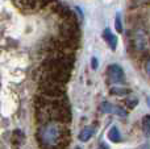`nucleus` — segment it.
<instances>
[{"label":"nucleus","mask_w":150,"mask_h":149,"mask_svg":"<svg viewBox=\"0 0 150 149\" xmlns=\"http://www.w3.org/2000/svg\"><path fill=\"white\" fill-rule=\"evenodd\" d=\"M107 74H108V78L112 83H115V84L124 83L125 74H124V70H122L119 65H109L108 70H107Z\"/></svg>","instance_id":"obj_8"},{"label":"nucleus","mask_w":150,"mask_h":149,"mask_svg":"<svg viewBox=\"0 0 150 149\" xmlns=\"http://www.w3.org/2000/svg\"><path fill=\"white\" fill-rule=\"evenodd\" d=\"M101 148H103V149H108V147H107V144H104V143L101 144Z\"/></svg>","instance_id":"obj_19"},{"label":"nucleus","mask_w":150,"mask_h":149,"mask_svg":"<svg viewBox=\"0 0 150 149\" xmlns=\"http://www.w3.org/2000/svg\"><path fill=\"white\" fill-rule=\"evenodd\" d=\"M103 38L109 44V46L112 48V50L116 49V46H117V37L115 36V34L112 33V32L109 31V29H105V31H104V33H103Z\"/></svg>","instance_id":"obj_10"},{"label":"nucleus","mask_w":150,"mask_h":149,"mask_svg":"<svg viewBox=\"0 0 150 149\" xmlns=\"http://www.w3.org/2000/svg\"><path fill=\"white\" fill-rule=\"evenodd\" d=\"M125 103H127V106L129 108H134L136 106H137L138 100L136 99V98H133V99H127V100H125Z\"/></svg>","instance_id":"obj_15"},{"label":"nucleus","mask_w":150,"mask_h":149,"mask_svg":"<svg viewBox=\"0 0 150 149\" xmlns=\"http://www.w3.org/2000/svg\"><path fill=\"white\" fill-rule=\"evenodd\" d=\"M93 133H95V128H93V127H86V128H83L82 131H80L79 140L83 141V143L88 141V140L93 136Z\"/></svg>","instance_id":"obj_11"},{"label":"nucleus","mask_w":150,"mask_h":149,"mask_svg":"<svg viewBox=\"0 0 150 149\" xmlns=\"http://www.w3.org/2000/svg\"><path fill=\"white\" fill-rule=\"evenodd\" d=\"M145 70H146V73H148V75L150 77V58L146 61V63H145Z\"/></svg>","instance_id":"obj_17"},{"label":"nucleus","mask_w":150,"mask_h":149,"mask_svg":"<svg viewBox=\"0 0 150 149\" xmlns=\"http://www.w3.org/2000/svg\"><path fill=\"white\" fill-rule=\"evenodd\" d=\"M59 37L79 44L80 29L78 21H62V24L59 25Z\"/></svg>","instance_id":"obj_5"},{"label":"nucleus","mask_w":150,"mask_h":149,"mask_svg":"<svg viewBox=\"0 0 150 149\" xmlns=\"http://www.w3.org/2000/svg\"><path fill=\"white\" fill-rule=\"evenodd\" d=\"M133 46L137 52H145L148 49V36L142 28H137L133 34Z\"/></svg>","instance_id":"obj_7"},{"label":"nucleus","mask_w":150,"mask_h":149,"mask_svg":"<svg viewBox=\"0 0 150 149\" xmlns=\"http://www.w3.org/2000/svg\"><path fill=\"white\" fill-rule=\"evenodd\" d=\"M116 29L119 33H122V26H121V20H120V16H116Z\"/></svg>","instance_id":"obj_16"},{"label":"nucleus","mask_w":150,"mask_h":149,"mask_svg":"<svg viewBox=\"0 0 150 149\" xmlns=\"http://www.w3.org/2000/svg\"><path fill=\"white\" fill-rule=\"evenodd\" d=\"M101 111L107 114H116L119 116H127V111L125 110H122L121 107H117V106H112L108 102H104L101 104Z\"/></svg>","instance_id":"obj_9"},{"label":"nucleus","mask_w":150,"mask_h":149,"mask_svg":"<svg viewBox=\"0 0 150 149\" xmlns=\"http://www.w3.org/2000/svg\"><path fill=\"white\" fill-rule=\"evenodd\" d=\"M71 73L69 71H61V70H42V79H49L53 82H58V83H67L70 81Z\"/></svg>","instance_id":"obj_6"},{"label":"nucleus","mask_w":150,"mask_h":149,"mask_svg":"<svg viewBox=\"0 0 150 149\" xmlns=\"http://www.w3.org/2000/svg\"><path fill=\"white\" fill-rule=\"evenodd\" d=\"M74 67V54H50L41 63V70H61L71 73Z\"/></svg>","instance_id":"obj_3"},{"label":"nucleus","mask_w":150,"mask_h":149,"mask_svg":"<svg viewBox=\"0 0 150 149\" xmlns=\"http://www.w3.org/2000/svg\"><path fill=\"white\" fill-rule=\"evenodd\" d=\"M108 139L112 143H120L121 141V133H120L119 128L117 127H112L108 132Z\"/></svg>","instance_id":"obj_12"},{"label":"nucleus","mask_w":150,"mask_h":149,"mask_svg":"<svg viewBox=\"0 0 150 149\" xmlns=\"http://www.w3.org/2000/svg\"><path fill=\"white\" fill-rule=\"evenodd\" d=\"M70 137L67 124L59 121H47L37 129V140L41 149H66Z\"/></svg>","instance_id":"obj_2"},{"label":"nucleus","mask_w":150,"mask_h":149,"mask_svg":"<svg viewBox=\"0 0 150 149\" xmlns=\"http://www.w3.org/2000/svg\"><path fill=\"white\" fill-rule=\"evenodd\" d=\"M40 94L42 96L46 98H66L65 91V84L58 83V82H53L49 79H40L38 84Z\"/></svg>","instance_id":"obj_4"},{"label":"nucleus","mask_w":150,"mask_h":149,"mask_svg":"<svg viewBox=\"0 0 150 149\" xmlns=\"http://www.w3.org/2000/svg\"><path fill=\"white\" fill-rule=\"evenodd\" d=\"M142 131L146 136H150V115H146L142 119Z\"/></svg>","instance_id":"obj_14"},{"label":"nucleus","mask_w":150,"mask_h":149,"mask_svg":"<svg viewBox=\"0 0 150 149\" xmlns=\"http://www.w3.org/2000/svg\"><path fill=\"white\" fill-rule=\"evenodd\" d=\"M36 118L37 121L45 124L47 121H59L69 124L71 121V108L66 98H36Z\"/></svg>","instance_id":"obj_1"},{"label":"nucleus","mask_w":150,"mask_h":149,"mask_svg":"<svg viewBox=\"0 0 150 149\" xmlns=\"http://www.w3.org/2000/svg\"><path fill=\"white\" fill-rule=\"evenodd\" d=\"M91 62H92V69H98V60L95 57L91 60Z\"/></svg>","instance_id":"obj_18"},{"label":"nucleus","mask_w":150,"mask_h":149,"mask_svg":"<svg viewBox=\"0 0 150 149\" xmlns=\"http://www.w3.org/2000/svg\"><path fill=\"white\" fill-rule=\"evenodd\" d=\"M109 92H111L112 95H119V96H125V95H128L130 92L129 89H122V87H112L111 90H109Z\"/></svg>","instance_id":"obj_13"}]
</instances>
